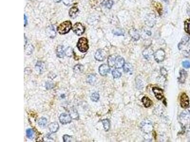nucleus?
<instances>
[{
    "mask_svg": "<svg viewBox=\"0 0 190 142\" xmlns=\"http://www.w3.org/2000/svg\"><path fill=\"white\" fill-rule=\"evenodd\" d=\"M72 28V23L69 21H66L61 23L57 28V31L60 34L67 33Z\"/></svg>",
    "mask_w": 190,
    "mask_h": 142,
    "instance_id": "1",
    "label": "nucleus"
},
{
    "mask_svg": "<svg viewBox=\"0 0 190 142\" xmlns=\"http://www.w3.org/2000/svg\"><path fill=\"white\" fill-rule=\"evenodd\" d=\"M77 47L81 52H86L89 49L88 40L85 37L80 38L77 43Z\"/></svg>",
    "mask_w": 190,
    "mask_h": 142,
    "instance_id": "2",
    "label": "nucleus"
},
{
    "mask_svg": "<svg viewBox=\"0 0 190 142\" xmlns=\"http://www.w3.org/2000/svg\"><path fill=\"white\" fill-rule=\"evenodd\" d=\"M141 130L146 134H149L152 131L153 129V124L149 120L145 119L142 121L141 124Z\"/></svg>",
    "mask_w": 190,
    "mask_h": 142,
    "instance_id": "3",
    "label": "nucleus"
},
{
    "mask_svg": "<svg viewBox=\"0 0 190 142\" xmlns=\"http://www.w3.org/2000/svg\"><path fill=\"white\" fill-rule=\"evenodd\" d=\"M145 23L149 27H153L156 23V17L154 14H147L145 17Z\"/></svg>",
    "mask_w": 190,
    "mask_h": 142,
    "instance_id": "4",
    "label": "nucleus"
},
{
    "mask_svg": "<svg viewBox=\"0 0 190 142\" xmlns=\"http://www.w3.org/2000/svg\"><path fill=\"white\" fill-rule=\"evenodd\" d=\"M85 27L80 22H77L73 26L72 30L77 35L80 36L85 32Z\"/></svg>",
    "mask_w": 190,
    "mask_h": 142,
    "instance_id": "5",
    "label": "nucleus"
},
{
    "mask_svg": "<svg viewBox=\"0 0 190 142\" xmlns=\"http://www.w3.org/2000/svg\"><path fill=\"white\" fill-rule=\"evenodd\" d=\"M180 105L183 108L186 109L189 106V99L185 93H183L180 96Z\"/></svg>",
    "mask_w": 190,
    "mask_h": 142,
    "instance_id": "6",
    "label": "nucleus"
},
{
    "mask_svg": "<svg viewBox=\"0 0 190 142\" xmlns=\"http://www.w3.org/2000/svg\"><path fill=\"white\" fill-rule=\"evenodd\" d=\"M165 56V54L164 51L163 49H160L154 54V58L157 62L159 63L163 61Z\"/></svg>",
    "mask_w": 190,
    "mask_h": 142,
    "instance_id": "7",
    "label": "nucleus"
},
{
    "mask_svg": "<svg viewBox=\"0 0 190 142\" xmlns=\"http://www.w3.org/2000/svg\"><path fill=\"white\" fill-rule=\"evenodd\" d=\"M61 123L62 124H67L69 123L71 121V116L67 114H61L59 118Z\"/></svg>",
    "mask_w": 190,
    "mask_h": 142,
    "instance_id": "8",
    "label": "nucleus"
},
{
    "mask_svg": "<svg viewBox=\"0 0 190 142\" xmlns=\"http://www.w3.org/2000/svg\"><path fill=\"white\" fill-rule=\"evenodd\" d=\"M110 70V69L109 66L106 64H102L99 67V73L102 76L106 75L109 72Z\"/></svg>",
    "mask_w": 190,
    "mask_h": 142,
    "instance_id": "9",
    "label": "nucleus"
},
{
    "mask_svg": "<svg viewBox=\"0 0 190 142\" xmlns=\"http://www.w3.org/2000/svg\"><path fill=\"white\" fill-rule=\"evenodd\" d=\"M153 91L156 97L159 100H161L164 98L163 92L161 89L158 87H154Z\"/></svg>",
    "mask_w": 190,
    "mask_h": 142,
    "instance_id": "10",
    "label": "nucleus"
},
{
    "mask_svg": "<svg viewBox=\"0 0 190 142\" xmlns=\"http://www.w3.org/2000/svg\"><path fill=\"white\" fill-rule=\"evenodd\" d=\"M105 53L101 49L98 50L95 54V59L99 61H103L105 59Z\"/></svg>",
    "mask_w": 190,
    "mask_h": 142,
    "instance_id": "11",
    "label": "nucleus"
},
{
    "mask_svg": "<svg viewBox=\"0 0 190 142\" xmlns=\"http://www.w3.org/2000/svg\"><path fill=\"white\" fill-rule=\"evenodd\" d=\"M125 64V60L123 58L120 56H118L116 57L115 62V67L117 69L121 68Z\"/></svg>",
    "mask_w": 190,
    "mask_h": 142,
    "instance_id": "12",
    "label": "nucleus"
},
{
    "mask_svg": "<svg viewBox=\"0 0 190 142\" xmlns=\"http://www.w3.org/2000/svg\"><path fill=\"white\" fill-rule=\"evenodd\" d=\"M129 34L134 40L135 41L139 40V39L140 38V35L136 29H135L134 28L131 29L129 31Z\"/></svg>",
    "mask_w": 190,
    "mask_h": 142,
    "instance_id": "13",
    "label": "nucleus"
},
{
    "mask_svg": "<svg viewBox=\"0 0 190 142\" xmlns=\"http://www.w3.org/2000/svg\"><path fill=\"white\" fill-rule=\"evenodd\" d=\"M46 33L47 34V35L49 37L51 38H54L56 35V31L54 27H53L52 26H49L46 29Z\"/></svg>",
    "mask_w": 190,
    "mask_h": 142,
    "instance_id": "14",
    "label": "nucleus"
},
{
    "mask_svg": "<svg viewBox=\"0 0 190 142\" xmlns=\"http://www.w3.org/2000/svg\"><path fill=\"white\" fill-rule=\"evenodd\" d=\"M154 51L151 48H147L143 52V55L146 59H149L153 55Z\"/></svg>",
    "mask_w": 190,
    "mask_h": 142,
    "instance_id": "15",
    "label": "nucleus"
},
{
    "mask_svg": "<svg viewBox=\"0 0 190 142\" xmlns=\"http://www.w3.org/2000/svg\"><path fill=\"white\" fill-rule=\"evenodd\" d=\"M187 77V72L184 70H182L180 72V77L179 78V81L181 84H184Z\"/></svg>",
    "mask_w": 190,
    "mask_h": 142,
    "instance_id": "16",
    "label": "nucleus"
},
{
    "mask_svg": "<svg viewBox=\"0 0 190 142\" xmlns=\"http://www.w3.org/2000/svg\"><path fill=\"white\" fill-rule=\"evenodd\" d=\"M142 101L145 108H149L153 105L152 101L147 97H143L142 99Z\"/></svg>",
    "mask_w": 190,
    "mask_h": 142,
    "instance_id": "17",
    "label": "nucleus"
},
{
    "mask_svg": "<svg viewBox=\"0 0 190 142\" xmlns=\"http://www.w3.org/2000/svg\"><path fill=\"white\" fill-rule=\"evenodd\" d=\"M78 13V9L77 7L71 8L69 11V15L72 19H75Z\"/></svg>",
    "mask_w": 190,
    "mask_h": 142,
    "instance_id": "18",
    "label": "nucleus"
},
{
    "mask_svg": "<svg viewBox=\"0 0 190 142\" xmlns=\"http://www.w3.org/2000/svg\"><path fill=\"white\" fill-rule=\"evenodd\" d=\"M59 127V124L56 122L52 123L49 126V130L51 133L56 132L58 131Z\"/></svg>",
    "mask_w": 190,
    "mask_h": 142,
    "instance_id": "19",
    "label": "nucleus"
},
{
    "mask_svg": "<svg viewBox=\"0 0 190 142\" xmlns=\"http://www.w3.org/2000/svg\"><path fill=\"white\" fill-rule=\"evenodd\" d=\"M116 57L115 55H112L108 57L107 59V62L108 65L110 67H113L115 65V62Z\"/></svg>",
    "mask_w": 190,
    "mask_h": 142,
    "instance_id": "20",
    "label": "nucleus"
},
{
    "mask_svg": "<svg viewBox=\"0 0 190 142\" xmlns=\"http://www.w3.org/2000/svg\"><path fill=\"white\" fill-rule=\"evenodd\" d=\"M113 33L114 35L117 36H124L125 33V30L122 28H116L113 30Z\"/></svg>",
    "mask_w": 190,
    "mask_h": 142,
    "instance_id": "21",
    "label": "nucleus"
},
{
    "mask_svg": "<svg viewBox=\"0 0 190 142\" xmlns=\"http://www.w3.org/2000/svg\"><path fill=\"white\" fill-rule=\"evenodd\" d=\"M63 47L62 46H59L57 48V56L59 57H63L64 55Z\"/></svg>",
    "mask_w": 190,
    "mask_h": 142,
    "instance_id": "22",
    "label": "nucleus"
},
{
    "mask_svg": "<svg viewBox=\"0 0 190 142\" xmlns=\"http://www.w3.org/2000/svg\"><path fill=\"white\" fill-rule=\"evenodd\" d=\"M189 39H190L189 37H187V36H184V37H183V38L182 39L181 42L179 43V45H178L179 49H181L182 48V47L183 45L186 44L187 43V42L189 40Z\"/></svg>",
    "mask_w": 190,
    "mask_h": 142,
    "instance_id": "23",
    "label": "nucleus"
},
{
    "mask_svg": "<svg viewBox=\"0 0 190 142\" xmlns=\"http://www.w3.org/2000/svg\"><path fill=\"white\" fill-rule=\"evenodd\" d=\"M102 122L103 124V126L104 127V129L106 131H108V130L110 128V122L108 119H104L102 121Z\"/></svg>",
    "mask_w": 190,
    "mask_h": 142,
    "instance_id": "24",
    "label": "nucleus"
},
{
    "mask_svg": "<svg viewBox=\"0 0 190 142\" xmlns=\"http://www.w3.org/2000/svg\"><path fill=\"white\" fill-rule=\"evenodd\" d=\"M44 64L41 62H39L36 63V68L38 71L40 73H41L44 69Z\"/></svg>",
    "mask_w": 190,
    "mask_h": 142,
    "instance_id": "25",
    "label": "nucleus"
},
{
    "mask_svg": "<svg viewBox=\"0 0 190 142\" xmlns=\"http://www.w3.org/2000/svg\"><path fill=\"white\" fill-rule=\"evenodd\" d=\"M38 124L40 127H44L47 123V119L45 117H41L39 120H38Z\"/></svg>",
    "mask_w": 190,
    "mask_h": 142,
    "instance_id": "26",
    "label": "nucleus"
},
{
    "mask_svg": "<svg viewBox=\"0 0 190 142\" xmlns=\"http://www.w3.org/2000/svg\"><path fill=\"white\" fill-rule=\"evenodd\" d=\"M132 69V65L130 63H125L123 66V70L125 73H128L130 72Z\"/></svg>",
    "mask_w": 190,
    "mask_h": 142,
    "instance_id": "27",
    "label": "nucleus"
},
{
    "mask_svg": "<svg viewBox=\"0 0 190 142\" xmlns=\"http://www.w3.org/2000/svg\"><path fill=\"white\" fill-rule=\"evenodd\" d=\"M184 27L186 32L190 35V19H188L185 21Z\"/></svg>",
    "mask_w": 190,
    "mask_h": 142,
    "instance_id": "28",
    "label": "nucleus"
},
{
    "mask_svg": "<svg viewBox=\"0 0 190 142\" xmlns=\"http://www.w3.org/2000/svg\"><path fill=\"white\" fill-rule=\"evenodd\" d=\"M114 4V2L112 0H107L104 3V5L108 9H111Z\"/></svg>",
    "mask_w": 190,
    "mask_h": 142,
    "instance_id": "29",
    "label": "nucleus"
},
{
    "mask_svg": "<svg viewBox=\"0 0 190 142\" xmlns=\"http://www.w3.org/2000/svg\"><path fill=\"white\" fill-rule=\"evenodd\" d=\"M112 75L114 78H118L121 76V73L117 70L115 69L112 71Z\"/></svg>",
    "mask_w": 190,
    "mask_h": 142,
    "instance_id": "30",
    "label": "nucleus"
},
{
    "mask_svg": "<svg viewBox=\"0 0 190 142\" xmlns=\"http://www.w3.org/2000/svg\"><path fill=\"white\" fill-rule=\"evenodd\" d=\"M27 137L29 139H32L34 136V132L32 129L29 128L26 130Z\"/></svg>",
    "mask_w": 190,
    "mask_h": 142,
    "instance_id": "31",
    "label": "nucleus"
},
{
    "mask_svg": "<svg viewBox=\"0 0 190 142\" xmlns=\"http://www.w3.org/2000/svg\"><path fill=\"white\" fill-rule=\"evenodd\" d=\"M96 77L94 75H90L87 79V81L90 84H94L95 81Z\"/></svg>",
    "mask_w": 190,
    "mask_h": 142,
    "instance_id": "32",
    "label": "nucleus"
},
{
    "mask_svg": "<svg viewBox=\"0 0 190 142\" xmlns=\"http://www.w3.org/2000/svg\"><path fill=\"white\" fill-rule=\"evenodd\" d=\"M99 99V95L97 92H94L93 93L91 96V99L92 101H97Z\"/></svg>",
    "mask_w": 190,
    "mask_h": 142,
    "instance_id": "33",
    "label": "nucleus"
},
{
    "mask_svg": "<svg viewBox=\"0 0 190 142\" xmlns=\"http://www.w3.org/2000/svg\"><path fill=\"white\" fill-rule=\"evenodd\" d=\"M154 7L156 8V11H157L158 13L160 15L162 14V7L161 6V5L159 3H156Z\"/></svg>",
    "mask_w": 190,
    "mask_h": 142,
    "instance_id": "34",
    "label": "nucleus"
},
{
    "mask_svg": "<svg viewBox=\"0 0 190 142\" xmlns=\"http://www.w3.org/2000/svg\"><path fill=\"white\" fill-rule=\"evenodd\" d=\"M54 86H55L53 82H50V81H48V82H46V84H45L46 88L47 89H51L53 88L54 87Z\"/></svg>",
    "mask_w": 190,
    "mask_h": 142,
    "instance_id": "35",
    "label": "nucleus"
},
{
    "mask_svg": "<svg viewBox=\"0 0 190 142\" xmlns=\"http://www.w3.org/2000/svg\"><path fill=\"white\" fill-rule=\"evenodd\" d=\"M33 50V47L30 44L28 45V46L26 48H25V51L26 53V54L27 55L31 54Z\"/></svg>",
    "mask_w": 190,
    "mask_h": 142,
    "instance_id": "36",
    "label": "nucleus"
},
{
    "mask_svg": "<svg viewBox=\"0 0 190 142\" xmlns=\"http://www.w3.org/2000/svg\"><path fill=\"white\" fill-rule=\"evenodd\" d=\"M72 53H73V50H72V49L71 47H67V48L66 49V50H65V54L67 56V57H71L72 55Z\"/></svg>",
    "mask_w": 190,
    "mask_h": 142,
    "instance_id": "37",
    "label": "nucleus"
},
{
    "mask_svg": "<svg viewBox=\"0 0 190 142\" xmlns=\"http://www.w3.org/2000/svg\"><path fill=\"white\" fill-rule=\"evenodd\" d=\"M83 68H84V67L82 65L78 64V65H77L75 66L74 70L76 72H82Z\"/></svg>",
    "mask_w": 190,
    "mask_h": 142,
    "instance_id": "38",
    "label": "nucleus"
},
{
    "mask_svg": "<svg viewBox=\"0 0 190 142\" xmlns=\"http://www.w3.org/2000/svg\"><path fill=\"white\" fill-rule=\"evenodd\" d=\"M151 35V32L150 30L145 29L143 30V33H142V36L143 37H147L150 36Z\"/></svg>",
    "mask_w": 190,
    "mask_h": 142,
    "instance_id": "39",
    "label": "nucleus"
},
{
    "mask_svg": "<svg viewBox=\"0 0 190 142\" xmlns=\"http://www.w3.org/2000/svg\"><path fill=\"white\" fill-rule=\"evenodd\" d=\"M64 142H71L72 140V137L68 135H65L63 137Z\"/></svg>",
    "mask_w": 190,
    "mask_h": 142,
    "instance_id": "40",
    "label": "nucleus"
},
{
    "mask_svg": "<svg viewBox=\"0 0 190 142\" xmlns=\"http://www.w3.org/2000/svg\"><path fill=\"white\" fill-rule=\"evenodd\" d=\"M136 86L137 88L139 89H140L143 88V84L142 83V81L140 80V79H138V80L136 79Z\"/></svg>",
    "mask_w": 190,
    "mask_h": 142,
    "instance_id": "41",
    "label": "nucleus"
},
{
    "mask_svg": "<svg viewBox=\"0 0 190 142\" xmlns=\"http://www.w3.org/2000/svg\"><path fill=\"white\" fill-rule=\"evenodd\" d=\"M183 66L185 68H189L190 67V62L189 61H185L183 62Z\"/></svg>",
    "mask_w": 190,
    "mask_h": 142,
    "instance_id": "42",
    "label": "nucleus"
},
{
    "mask_svg": "<svg viewBox=\"0 0 190 142\" xmlns=\"http://www.w3.org/2000/svg\"><path fill=\"white\" fill-rule=\"evenodd\" d=\"M160 71H161V74L162 75H163L165 77H167V71L166 70V69L165 68H162L161 69V70H160Z\"/></svg>",
    "mask_w": 190,
    "mask_h": 142,
    "instance_id": "43",
    "label": "nucleus"
},
{
    "mask_svg": "<svg viewBox=\"0 0 190 142\" xmlns=\"http://www.w3.org/2000/svg\"><path fill=\"white\" fill-rule=\"evenodd\" d=\"M24 26H25L27 23V17L25 15H24Z\"/></svg>",
    "mask_w": 190,
    "mask_h": 142,
    "instance_id": "44",
    "label": "nucleus"
},
{
    "mask_svg": "<svg viewBox=\"0 0 190 142\" xmlns=\"http://www.w3.org/2000/svg\"><path fill=\"white\" fill-rule=\"evenodd\" d=\"M55 2H60L61 0H53Z\"/></svg>",
    "mask_w": 190,
    "mask_h": 142,
    "instance_id": "45",
    "label": "nucleus"
},
{
    "mask_svg": "<svg viewBox=\"0 0 190 142\" xmlns=\"http://www.w3.org/2000/svg\"><path fill=\"white\" fill-rule=\"evenodd\" d=\"M162 0V1H164V2H166V3H168V1H169V0Z\"/></svg>",
    "mask_w": 190,
    "mask_h": 142,
    "instance_id": "46",
    "label": "nucleus"
},
{
    "mask_svg": "<svg viewBox=\"0 0 190 142\" xmlns=\"http://www.w3.org/2000/svg\"><path fill=\"white\" fill-rule=\"evenodd\" d=\"M189 48H190V45H189Z\"/></svg>",
    "mask_w": 190,
    "mask_h": 142,
    "instance_id": "47",
    "label": "nucleus"
},
{
    "mask_svg": "<svg viewBox=\"0 0 190 142\" xmlns=\"http://www.w3.org/2000/svg\"></svg>",
    "mask_w": 190,
    "mask_h": 142,
    "instance_id": "48",
    "label": "nucleus"
}]
</instances>
